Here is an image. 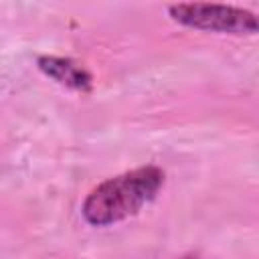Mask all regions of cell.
<instances>
[{"instance_id": "cell-4", "label": "cell", "mask_w": 259, "mask_h": 259, "mask_svg": "<svg viewBox=\"0 0 259 259\" xmlns=\"http://www.w3.org/2000/svg\"><path fill=\"white\" fill-rule=\"evenodd\" d=\"M182 259H198V257H182Z\"/></svg>"}, {"instance_id": "cell-1", "label": "cell", "mask_w": 259, "mask_h": 259, "mask_svg": "<svg viewBox=\"0 0 259 259\" xmlns=\"http://www.w3.org/2000/svg\"><path fill=\"white\" fill-rule=\"evenodd\" d=\"M164 170L148 164L97 184L81 204V217L91 227H109L138 214L164 186Z\"/></svg>"}, {"instance_id": "cell-3", "label": "cell", "mask_w": 259, "mask_h": 259, "mask_svg": "<svg viewBox=\"0 0 259 259\" xmlns=\"http://www.w3.org/2000/svg\"><path fill=\"white\" fill-rule=\"evenodd\" d=\"M36 67L55 83L79 91V93H87L93 89V77L91 73L81 67L79 63H75L73 59L67 57H55V55H45L36 59Z\"/></svg>"}, {"instance_id": "cell-2", "label": "cell", "mask_w": 259, "mask_h": 259, "mask_svg": "<svg viewBox=\"0 0 259 259\" xmlns=\"http://www.w3.org/2000/svg\"><path fill=\"white\" fill-rule=\"evenodd\" d=\"M168 16L188 28L219 32V34H255L257 16L251 10L227 4H208V2H180L168 6Z\"/></svg>"}]
</instances>
